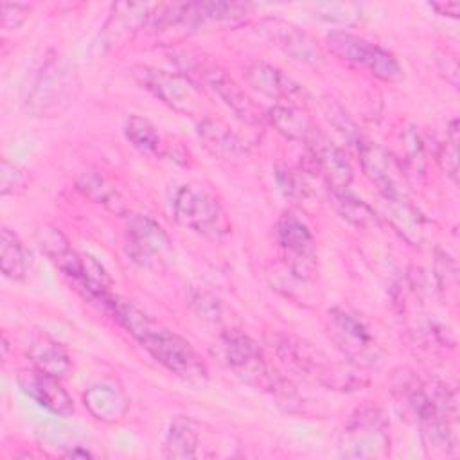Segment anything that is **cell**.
Listing matches in <instances>:
<instances>
[{
    "instance_id": "obj_1",
    "label": "cell",
    "mask_w": 460,
    "mask_h": 460,
    "mask_svg": "<svg viewBox=\"0 0 460 460\" xmlns=\"http://www.w3.org/2000/svg\"><path fill=\"white\" fill-rule=\"evenodd\" d=\"M108 313L171 374L192 386L207 385L208 368L205 361L178 332L167 329L135 304L119 296L113 298Z\"/></svg>"
},
{
    "instance_id": "obj_2",
    "label": "cell",
    "mask_w": 460,
    "mask_h": 460,
    "mask_svg": "<svg viewBox=\"0 0 460 460\" xmlns=\"http://www.w3.org/2000/svg\"><path fill=\"white\" fill-rule=\"evenodd\" d=\"M217 354L221 363L244 385L289 401L293 390L280 372L264 356L259 343L232 327L217 334Z\"/></svg>"
},
{
    "instance_id": "obj_3",
    "label": "cell",
    "mask_w": 460,
    "mask_h": 460,
    "mask_svg": "<svg viewBox=\"0 0 460 460\" xmlns=\"http://www.w3.org/2000/svg\"><path fill=\"white\" fill-rule=\"evenodd\" d=\"M172 216L178 225L208 241H223L232 232V223L219 198L205 185L190 181L176 189Z\"/></svg>"
},
{
    "instance_id": "obj_4",
    "label": "cell",
    "mask_w": 460,
    "mask_h": 460,
    "mask_svg": "<svg viewBox=\"0 0 460 460\" xmlns=\"http://www.w3.org/2000/svg\"><path fill=\"white\" fill-rule=\"evenodd\" d=\"M273 347L280 363L302 377L313 379L329 388H350L358 385L354 374L331 361L327 354L305 340L291 334H279Z\"/></svg>"
},
{
    "instance_id": "obj_5",
    "label": "cell",
    "mask_w": 460,
    "mask_h": 460,
    "mask_svg": "<svg viewBox=\"0 0 460 460\" xmlns=\"http://www.w3.org/2000/svg\"><path fill=\"white\" fill-rule=\"evenodd\" d=\"M79 81L75 70L59 56L49 58L25 101V110L32 117H56L75 99Z\"/></svg>"
},
{
    "instance_id": "obj_6",
    "label": "cell",
    "mask_w": 460,
    "mask_h": 460,
    "mask_svg": "<svg viewBox=\"0 0 460 460\" xmlns=\"http://www.w3.org/2000/svg\"><path fill=\"white\" fill-rule=\"evenodd\" d=\"M325 45L338 59L350 63L385 83H399L404 79V70L397 58L363 36L349 31H331L325 36Z\"/></svg>"
},
{
    "instance_id": "obj_7",
    "label": "cell",
    "mask_w": 460,
    "mask_h": 460,
    "mask_svg": "<svg viewBox=\"0 0 460 460\" xmlns=\"http://www.w3.org/2000/svg\"><path fill=\"white\" fill-rule=\"evenodd\" d=\"M388 419L377 406L365 404L349 417L340 442L338 455L343 458H383L390 449Z\"/></svg>"
},
{
    "instance_id": "obj_8",
    "label": "cell",
    "mask_w": 460,
    "mask_h": 460,
    "mask_svg": "<svg viewBox=\"0 0 460 460\" xmlns=\"http://www.w3.org/2000/svg\"><path fill=\"white\" fill-rule=\"evenodd\" d=\"M273 234L280 259L289 273L302 282L313 280L318 271V255L309 225L300 216L286 212L277 219Z\"/></svg>"
},
{
    "instance_id": "obj_9",
    "label": "cell",
    "mask_w": 460,
    "mask_h": 460,
    "mask_svg": "<svg viewBox=\"0 0 460 460\" xmlns=\"http://www.w3.org/2000/svg\"><path fill=\"white\" fill-rule=\"evenodd\" d=\"M325 327L331 341L358 367H374L379 361V349L368 327L349 309L332 307L327 311Z\"/></svg>"
},
{
    "instance_id": "obj_10",
    "label": "cell",
    "mask_w": 460,
    "mask_h": 460,
    "mask_svg": "<svg viewBox=\"0 0 460 460\" xmlns=\"http://www.w3.org/2000/svg\"><path fill=\"white\" fill-rule=\"evenodd\" d=\"M135 72L140 84L149 90L156 99H160L164 104L172 108L174 111H180L183 115L199 117L205 119V99L201 90L196 83H192L190 77L176 72H165V70H155L147 66H140Z\"/></svg>"
},
{
    "instance_id": "obj_11",
    "label": "cell",
    "mask_w": 460,
    "mask_h": 460,
    "mask_svg": "<svg viewBox=\"0 0 460 460\" xmlns=\"http://www.w3.org/2000/svg\"><path fill=\"white\" fill-rule=\"evenodd\" d=\"M126 253L142 268L160 270L171 259L172 241L158 221L133 214L126 225Z\"/></svg>"
},
{
    "instance_id": "obj_12",
    "label": "cell",
    "mask_w": 460,
    "mask_h": 460,
    "mask_svg": "<svg viewBox=\"0 0 460 460\" xmlns=\"http://www.w3.org/2000/svg\"><path fill=\"white\" fill-rule=\"evenodd\" d=\"M363 167L365 176L376 185L379 194L390 207L410 203L402 176L394 158L377 144L365 140L363 137L354 144Z\"/></svg>"
},
{
    "instance_id": "obj_13",
    "label": "cell",
    "mask_w": 460,
    "mask_h": 460,
    "mask_svg": "<svg viewBox=\"0 0 460 460\" xmlns=\"http://www.w3.org/2000/svg\"><path fill=\"white\" fill-rule=\"evenodd\" d=\"M59 379L61 377L45 374L34 367L22 368L16 374V383L25 395L58 417H70L75 410L74 399Z\"/></svg>"
},
{
    "instance_id": "obj_14",
    "label": "cell",
    "mask_w": 460,
    "mask_h": 460,
    "mask_svg": "<svg viewBox=\"0 0 460 460\" xmlns=\"http://www.w3.org/2000/svg\"><path fill=\"white\" fill-rule=\"evenodd\" d=\"M305 146L309 147L311 158L320 174L325 178L329 189L347 190V187L352 183L354 169L345 151L320 129H316V133L309 138Z\"/></svg>"
},
{
    "instance_id": "obj_15",
    "label": "cell",
    "mask_w": 460,
    "mask_h": 460,
    "mask_svg": "<svg viewBox=\"0 0 460 460\" xmlns=\"http://www.w3.org/2000/svg\"><path fill=\"white\" fill-rule=\"evenodd\" d=\"M246 83L259 93L275 99L277 102L302 106L305 99V90L289 77L279 66L264 61H255L246 68Z\"/></svg>"
},
{
    "instance_id": "obj_16",
    "label": "cell",
    "mask_w": 460,
    "mask_h": 460,
    "mask_svg": "<svg viewBox=\"0 0 460 460\" xmlns=\"http://www.w3.org/2000/svg\"><path fill=\"white\" fill-rule=\"evenodd\" d=\"M205 84L248 126H259L264 120L261 108L252 97L219 66H208L203 70Z\"/></svg>"
},
{
    "instance_id": "obj_17",
    "label": "cell",
    "mask_w": 460,
    "mask_h": 460,
    "mask_svg": "<svg viewBox=\"0 0 460 460\" xmlns=\"http://www.w3.org/2000/svg\"><path fill=\"white\" fill-rule=\"evenodd\" d=\"M83 402L92 417L106 424L120 422L129 411V397L126 392L110 383H97L86 388Z\"/></svg>"
},
{
    "instance_id": "obj_18",
    "label": "cell",
    "mask_w": 460,
    "mask_h": 460,
    "mask_svg": "<svg viewBox=\"0 0 460 460\" xmlns=\"http://www.w3.org/2000/svg\"><path fill=\"white\" fill-rule=\"evenodd\" d=\"M198 137L214 156L226 162H237L248 153L241 137L228 124L212 117L199 120Z\"/></svg>"
},
{
    "instance_id": "obj_19",
    "label": "cell",
    "mask_w": 460,
    "mask_h": 460,
    "mask_svg": "<svg viewBox=\"0 0 460 460\" xmlns=\"http://www.w3.org/2000/svg\"><path fill=\"white\" fill-rule=\"evenodd\" d=\"M270 32H271L273 43L284 54H288L293 61H298L304 65H318L322 61L323 58L322 47L305 31L289 23H273Z\"/></svg>"
},
{
    "instance_id": "obj_20",
    "label": "cell",
    "mask_w": 460,
    "mask_h": 460,
    "mask_svg": "<svg viewBox=\"0 0 460 460\" xmlns=\"http://www.w3.org/2000/svg\"><path fill=\"white\" fill-rule=\"evenodd\" d=\"M153 5L149 4H129V2H122V4H115L111 7V14L108 16L104 27H102V41L106 45H111L113 41L129 36L131 32L142 29L151 14Z\"/></svg>"
},
{
    "instance_id": "obj_21",
    "label": "cell",
    "mask_w": 460,
    "mask_h": 460,
    "mask_svg": "<svg viewBox=\"0 0 460 460\" xmlns=\"http://www.w3.org/2000/svg\"><path fill=\"white\" fill-rule=\"evenodd\" d=\"M268 120L282 137L289 140L304 142V144H307L309 138L318 129L311 120V117L307 115V111L296 104L277 102L268 111Z\"/></svg>"
},
{
    "instance_id": "obj_22",
    "label": "cell",
    "mask_w": 460,
    "mask_h": 460,
    "mask_svg": "<svg viewBox=\"0 0 460 460\" xmlns=\"http://www.w3.org/2000/svg\"><path fill=\"white\" fill-rule=\"evenodd\" d=\"M25 354L34 368L56 377L66 376L72 368V359L68 350L59 341L49 336H40L32 340Z\"/></svg>"
},
{
    "instance_id": "obj_23",
    "label": "cell",
    "mask_w": 460,
    "mask_h": 460,
    "mask_svg": "<svg viewBox=\"0 0 460 460\" xmlns=\"http://www.w3.org/2000/svg\"><path fill=\"white\" fill-rule=\"evenodd\" d=\"M250 14L248 4L237 2H198L189 4V16L190 27L196 29L201 23H214V25H237L244 22Z\"/></svg>"
},
{
    "instance_id": "obj_24",
    "label": "cell",
    "mask_w": 460,
    "mask_h": 460,
    "mask_svg": "<svg viewBox=\"0 0 460 460\" xmlns=\"http://www.w3.org/2000/svg\"><path fill=\"white\" fill-rule=\"evenodd\" d=\"M199 437L194 422L187 417H176L162 440V455L165 458H196Z\"/></svg>"
},
{
    "instance_id": "obj_25",
    "label": "cell",
    "mask_w": 460,
    "mask_h": 460,
    "mask_svg": "<svg viewBox=\"0 0 460 460\" xmlns=\"http://www.w3.org/2000/svg\"><path fill=\"white\" fill-rule=\"evenodd\" d=\"M31 255L20 235L4 226L0 232V268L4 277L11 280H23L29 273Z\"/></svg>"
},
{
    "instance_id": "obj_26",
    "label": "cell",
    "mask_w": 460,
    "mask_h": 460,
    "mask_svg": "<svg viewBox=\"0 0 460 460\" xmlns=\"http://www.w3.org/2000/svg\"><path fill=\"white\" fill-rule=\"evenodd\" d=\"M75 187L83 196H86L93 203L104 205L106 208H111L115 212L124 210V199L120 198L119 190L99 171L88 169V171L81 172L75 180Z\"/></svg>"
},
{
    "instance_id": "obj_27",
    "label": "cell",
    "mask_w": 460,
    "mask_h": 460,
    "mask_svg": "<svg viewBox=\"0 0 460 460\" xmlns=\"http://www.w3.org/2000/svg\"><path fill=\"white\" fill-rule=\"evenodd\" d=\"M124 138L142 155L158 156L164 153V140L151 120L142 115H129L122 126Z\"/></svg>"
},
{
    "instance_id": "obj_28",
    "label": "cell",
    "mask_w": 460,
    "mask_h": 460,
    "mask_svg": "<svg viewBox=\"0 0 460 460\" xmlns=\"http://www.w3.org/2000/svg\"><path fill=\"white\" fill-rule=\"evenodd\" d=\"M189 304L192 307V311L196 313V316L207 323L208 327L217 329V334L235 327L230 322V309L225 305V302L221 298H217L216 295L203 291V289H196L190 293L189 296Z\"/></svg>"
},
{
    "instance_id": "obj_29",
    "label": "cell",
    "mask_w": 460,
    "mask_h": 460,
    "mask_svg": "<svg viewBox=\"0 0 460 460\" xmlns=\"http://www.w3.org/2000/svg\"><path fill=\"white\" fill-rule=\"evenodd\" d=\"M331 201H332L334 208L338 210V214L343 219H347L350 225L361 226V228L377 225L376 212L370 208V205H367L363 199L349 194L347 190H331Z\"/></svg>"
},
{
    "instance_id": "obj_30",
    "label": "cell",
    "mask_w": 460,
    "mask_h": 460,
    "mask_svg": "<svg viewBox=\"0 0 460 460\" xmlns=\"http://www.w3.org/2000/svg\"><path fill=\"white\" fill-rule=\"evenodd\" d=\"M314 11L322 20L340 25H350L361 18V5L350 2H325L318 4Z\"/></svg>"
},
{
    "instance_id": "obj_31",
    "label": "cell",
    "mask_w": 460,
    "mask_h": 460,
    "mask_svg": "<svg viewBox=\"0 0 460 460\" xmlns=\"http://www.w3.org/2000/svg\"><path fill=\"white\" fill-rule=\"evenodd\" d=\"M440 160L444 164L447 176L456 185L458 183V120L456 119H453L446 129V142L442 146Z\"/></svg>"
},
{
    "instance_id": "obj_32",
    "label": "cell",
    "mask_w": 460,
    "mask_h": 460,
    "mask_svg": "<svg viewBox=\"0 0 460 460\" xmlns=\"http://www.w3.org/2000/svg\"><path fill=\"white\" fill-rule=\"evenodd\" d=\"M36 239L40 244V250L54 262L63 252L70 248L66 237L52 225H41L36 232Z\"/></svg>"
},
{
    "instance_id": "obj_33",
    "label": "cell",
    "mask_w": 460,
    "mask_h": 460,
    "mask_svg": "<svg viewBox=\"0 0 460 460\" xmlns=\"http://www.w3.org/2000/svg\"><path fill=\"white\" fill-rule=\"evenodd\" d=\"M435 277L440 291H446V289H451L453 293L456 291V264L446 252L437 253Z\"/></svg>"
},
{
    "instance_id": "obj_34",
    "label": "cell",
    "mask_w": 460,
    "mask_h": 460,
    "mask_svg": "<svg viewBox=\"0 0 460 460\" xmlns=\"http://www.w3.org/2000/svg\"><path fill=\"white\" fill-rule=\"evenodd\" d=\"M31 14V5L18 2H4L2 4V27L5 31L20 29Z\"/></svg>"
},
{
    "instance_id": "obj_35",
    "label": "cell",
    "mask_w": 460,
    "mask_h": 460,
    "mask_svg": "<svg viewBox=\"0 0 460 460\" xmlns=\"http://www.w3.org/2000/svg\"><path fill=\"white\" fill-rule=\"evenodd\" d=\"M275 180H277V185L279 189L286 194V196H302L304 194V183H300V176L291 171L289 167H284V165H279L275 169Z\"/></svg>"
},
{
    "instance_id": "obj_36",
    "label": "cell",
    "mask_w": 460,
    "mask_h": 460,
    "mask_svg": "<svg viewBox=\"0 0 460 460\" xmlns=\"http://www.w3.org/2000/svg\"><path fill=\"white\" fill-rule=\"evenodd\" d=\"M22 180V171L11 164L7 158L2 160V167H0V194L7 196L9 192L14 190V187L20 183Z\"/></svg>"
},
{
    "instance_id": "obj_37",
    "label": "cell",
    "mask_w": 460,
    "mask_h": 460,
    "mask_svg": "<svg viewBox=\"0 0 460 460\" xmlns=\"http://www.w3.org/2000/svg\"><path fill=\"white\" fill-rule=\"evenodd\" d=\"M404 142L408 149V158L413 162L417 169H424V146L419 138V133H415L413 129H408L404 133Z\"/></svg>"
},
{
    "instance_id": "obj_38",
    "label": "cell",
    "mask_w": 460,
    "mask_h": 460,
    "mask_svg": "<svg viewBox=\"0 0 460 460\" xmlns=\"http://www.w3.org/2000/svg\"><path fill=\"white\" fill-rule=\"evenodd\" d=\"M431 9H435L438 14L456 18L460 13V2H433L429 4Z\"/></svg>"
},
{
    "instance_id": "obj_39",
    "label": "cell",
    "mask_w": 460,
    "mask_h": 460,
    "mask_svg": "<svg viewBox=\"0 0 460 460\" xmlns=\"http://www.w3.org/2000/svg\"><path fill=\"white\" fill-rule=\"evenodd\" d=\"M66 456H72V458H75V456L90 458V456H92V453H90V451H86V449H74V451H68V453H66Z\"/></svg>"
}]
</instances>
